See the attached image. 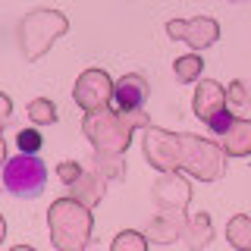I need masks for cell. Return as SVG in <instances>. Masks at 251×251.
Returning <instances> with one entry per match:
<instances>
[{
	"mask_svg": "<svg viewBox=\"0 0 251 251\" xmlns=\"http://www.w3.org/2000/svg\"><path fill=\"white\" fill-rule=\"evenodd\" d=\"M151 123L141 110L135 113H120L116 107H100V110H88L82 116V135L91 141L94 151H113V154H126L135 129H145Z\"/></svg>",
	"mask_w": 251,
	"mask_h": 251,
	"instance_id": "6da1fadb",
	"label": "cell"
},
{
	"mask_svg": "<svg viewBox=\"0 0 251 251\" xmlns=\"http://www.w3.org/2000/svg\"><path fill=\"white\" fill-rule=\"evenodd\" d=\"M47 226H50V242L60 251H82L91 242V207L78 198H57L47 210Z\"/></svg>",
	"mask_w": 251,
	"mask_h": 251,
	"instance_id": "7a4b0ae2",
	"label": "cell"
},
{
	"mask_svg": "<svg viewBox=\"0 0 251 251\" xmlns=\"http://www.w3.org/2000/svg\"><path fill=\"white\" fill-rule=\"evenodd\" d=\"M185 170L201 182H217L226 176V151L210 138L176 132V173Z\"/></svg>",
	"mask_w": 251,
	"mask_h": 251,
	"instance_id": "3957f363",
	"label": "cell"
},
{
	"mask_svg": "<svg viewBox=\"0 0 251 251\" xmlns=\"http://www.w3.org/2000/svg\"><path fill=\"white\" fill-rule=\"evenodd\" d=\"M69 31V19L60 10H31L19 22V47L25 60H41L50 44Z\"/></svg>",
	"mask_w": 251,
	"mask_h": 251,
	"instance_id": "277c9868",
	"label": "cell"
},
{
	"mask_svg": "<svg viewBox=\"0 0 251 251\" xmlns=\"http://www.w3.org/2000/svg\"><path fill=\"white\" fill-rule=\"evenodd\" d=\"M0 176H3V188L16 198H38L47 185V167L38 154H16L10 160H3L0 167Z\"/></svg>",
	"mask_w": 251,
	"mask_h": 251,
	"instance_id": "5b68a950",
	"label": "cell"
},
{
	"mask_svg": "<svg viewBox=\"0 0 251 251\" xmlns=\"http://www.w3.org/2000/svg\"><path fill=\"white\" fill-rule=\"evenodd\" d=\"M73 100L88 113V110H100L113 100V78H110L104 69H85L82 75L75 78L73 88Z\"/></svg>",
	"mask_w": 251,
	"mask_h": 251,
	"instance_id": "8992f818",
	"label": "cell"
},
{
	"mask_svg": "<svg viewBox=\"0 0 251 251\" xmlns=\"http://www.w3.org/2000/svg\"><path fill=\"white\" fill-rule=\"evenodd\" d=\"M167 35L173 41H185L192 50H204L220 38V25L210 16H195V19H173L167 22Z\"/></svg>",
	"mask_w": 251,
	"mask_h": 251,
	"instance_id": "52a82bcc",
	"label": "cell"
},
{
	"mask_svg": "<svg viewBox=\"0 0 251 251\" xmlns=\"http://www.w3.org/2000/svg\"><path fill=\"white\" fill-rule=\"evenodd\" d=\"M185 226H188V217L185 210L179 207H157V217L148 223V242H157V245H170V242L182 239L185 235Z\"/></svg>",
	"mask_w": 251,
	"mask_h": 251,
	"instance_id": "ba28073f",
	"label": "cell"
},
{
	"mask_svg": "<svg viewBox=\"0 0 251 251\" xmlns=\"http://www.w3.org/2000/svg\"><path fill=\"white\" fill-rule=\"evenodd\" d=\"M148 91H151L148 88V78L141 73H129V75L113 82V100H110V107H116L120 113H135L148 100Z\"/></svg>",
	"mask_w": 251,
	"mask_h": 251,
	"instance_id": "9c48e42d",
	"label": "cell"
},
{
	"mask_svg": "<svg viewBox=\"0 0 251 251\" xmlns=\"http://www.w3.org/2000/svg\"><path fill=\"white\" fill-rule=\"evenodd\" d=\"M151 198H154L157 207H179V210H185L188 201H192V185H188V179L176 176V173H163V176L154 182V188H151Z\"/></svg>",
	"mask_w": 251,
	"mask_h": 251,
	"instance_id": "30bf717a",
	"label": "cell"
},
{
	"mask_svg": "<svg viewBox=\"0 0 251 251\" xmlns=\"http://www.w3.org/2000/svg\"><path fill=\"white\" fill-rule=\"evenodd\" d=\"M229 107V100H226V88L220 82H210V78H201L198 91H195V116L198 120L207 123L214 113Z\"/></svg>",
	"mask_w": 251,
	"mask_h": 251,
	"instance_id": "8fae6325",
	"label": "cell"
},
{
	"mask_svg": "<svg viewBox=\"0 0 251 251\" xmlns=\"http://www.w3.org/2000/svg\"><path fill=\"white\" fill-rule=\"evenodd\" d=\"M217 145L226 151V157H248L251 154V120L235 116L229 129L223 135H217Z\"/></svg>",
	"mask_w": 251,
	"mask_h": 251,
	"instance_id": "7c38bea8",
	"label": "cell"
},
{
	"mask_svg": "<svg viewBox=\"0 0 251 251\" xmlns=\"http://www.w3.org/2000/svg\"><path fill=\"white\" fill-rule=\"evenodd\" d=\"M107 192V179L100 176V173H82V176L75 179L73 185H69V195L73 198H78L82 204H88V207H94V204H100V198H104Z\"/></svg>",
	"mask_w": 251,
	"mask_h": 251,
	"instance_id": "4fadbf2b",
	"label": "cell"
},
{
	"mask_svg": "<svg viewBox=\"0 0 251 251\" xmlns=\"http://www.w3.org/2000/svg\"><path fill=\"white\" fill-rule=\"evenodd\" d=\"M185 245L192 248V251H198V248H207L210 242H214V220H210V214H195L192 220H188V226H185Z\"/></svg>",
	"mask_w": 251,
	"mask_h": 251,
	"instance_id": "5bb4252c",
	"label": "cell"
},
{
	"mask_svg": "<svg viewBox=\"0 0 251 251\" xmlns=\"http://www.w3.org/2000/svg\"><path fill=\"white\" fill-rule=\"evenodd\" d=\"M91 170L100 173L104 179H126V160H123V154H113V151H94Z\"/></svg>",
	"mask_w": 251,
	"mask_h": 251,
	"instance_id": "9a60e30c",
	"label": "cell"
},
{
	"mask_svg": "<svg viewBox=\"0 0 251 251\" xmlns=\"http://www.w3.org/2000/svg\"><path fill=\"white\" fill-rule=\"evenodd\" d=\"M226 239H229L232 248L251 251V217L248 214H235L229 223H226Z\"/></svg>",
	"mask_w": 251,
	"mask_h": 251,
	"instance_id": "2e32d148",
	"label": "cell"
},
{
	"mask_svg": "<svg viewBox=\"0 0 251 251\" xmlns=\"http://www.w3.org/2000/svg\"><path fill=\"white\" fill-rule=\"evenodd\" d=\"M204 73V60L201 53H182V57H176V63H173V75H176V82H195V78H201Z\"/></svg>",
	"mask_w": 251,
	"mask_h": 251,
	"instance_id": "e0dca14e",
	"label": "cell"
},
{
	"mask_svg": "<svg viewBox=\"0 0 251 251\" xmlns=\"http://www.w3.org/2000/svg\"><path fill=\"white\" fill-rule=\"evenodd\" d=\"M28 120L35 126H53L57 123V107L50 98H35L28 104Z\"/></svg>",
	"mask_w": 251,
	"mask_h": 251,
	"instance_id": "ac0fdd59",
	"label": "cell"
},
{
	"mask_svg": "<svg viewBox=\"0 0 251 251\" xmlns=\"http://www.w3.org/2000/svg\"><path fill=\"white\" fill-rule=\"evenodd\" d=\"M113 251H145L148 248V235L145 232H120L113 239V245H110Z\"/></svg>",
	"mask_w": 251,
	"mask_h": 251,
	"instance_id": "d6986e66",
	"label": "cell"
},
{
	"mask_svg": "<svg viewBox=\"0 0 251 251\" xmlns=\"http://www.w3.org/2000/svg\"><path fill=\"white\" fill-rule=\"evenodd\" d=\"M226 100L232 107H248L251 104V78H235L229 88H226Z\"/></svg>",
	"mask_w": 251,
	"mask_h": 251,
	"instance_id": "ffe728a7",
	"label": "cell"
},
{
	"mask_svg": "<svg viewBox=\"0 0 251 251\" xmlns=\"http://www.w3.org/2000/svg\"><path fill=\"white\" fill-rule=\"evenodd\" d=\"M41 145H44V138H41V132H38L35 126L19 129V135H16V148L25 151V154H38V151H41Z\"/></svg>",
	"mask_w": 251,
	"mask_h": 251,
	"instance_id": "44dd1931",
	"label": "cell"
},
{
	"mask_svg": "<svg viewBox=\"0 0 251 251\" xmlns=\"http://www.w3.org/2000/svg\"><path fill=\"white\" fill-rule=\"evenodd\" d=\"M232 120H235V116H232V110H229V107H226V110H220V113H214V116L207 120L210 135H214V138H217V135H223V132L232 126Z\"/></svg>",
	"mask_w": 251,
	"mask_h": 251,
	"instance_id": "7402d4cb",
	"label": "cell"
},
{
	"mask_svg": "<svg viewBox=\"0 0 251 251\" xmlns=\"http://www.w3.org/2000/svg\"><path fill=\"white\" fill-rule=\"evenodd\" d=\"M82 173H85V170L78 167L75 160H63V163H57V176H60V182H63V185H73L75 179L82 176Z\"/></svg>",
	"mask_w": 251,
	"mask_h": 251,
	"instance_id": "603a6c76",
	"label": "cell"
},
{
	"mask_svg": "<svg viewBox=\"0 0 251 251\" xmlns=\"http://www.w3.org/2000/svg\"><path fill=\"white\" fill-rule=\"evenodd\" d=\"M10 116H13V100L6 98L3 91H0V132L10 126Z\"/></svg>",
	"mask_w": 251,
	"mask_h": 251,
	"instance_id": "cb8c5ba5",
	"label": "cell"
},
{
	"mask_svg": "<svg viewBox=\"0 0 251 251\" xmlns=\"http://www.w3.org/2000/svg\"><path fill=\"white\" fill-rule=\"evenodd\" d=\"M3 154H6V145H3V138H0V167H3Z\"/></svg>",
	"mask_w": 251,
	"mask_h": 251,
	"instance_id": "d4e9b609",
	"label": "cell"
},
{
	"mask_svg": "<svg viewBox=\"0 0 251 251\" xmlns=\"http://www.w3.org/2000/svg\"><path fill=\"white\" fill-rule=\"evenodd\" d=\"M3 235H6V223H3V217H0V242H3Z\"/></svg>",
	"mask_w": 251,
	"mask_h": 251,
	"instance_id": "484cf974",
	"label": "cell"
}]
</instances>
